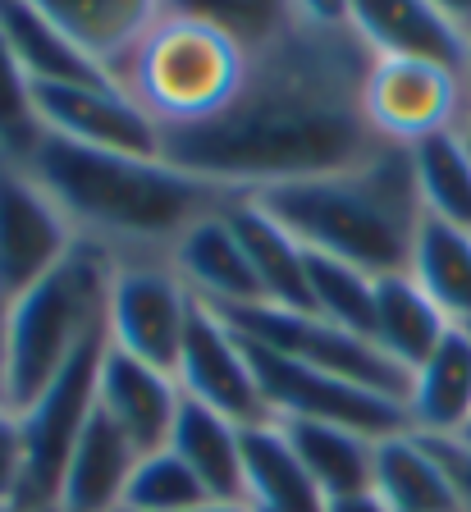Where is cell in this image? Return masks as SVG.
I'll use <instances>...</instances> for the list:
<instances>
[{"label":"cell","mask_w":471,"mask_h":512,"mask_svg":"<svg viewBox=\"0 0 471 512\" xmlns=\"http://www.w3.org/2000/svg\"><path fill=\"white\" fill-rule=\"evenodd\" d=\"M371 60L348 5H293L275 42L247 55L234 101L206 124L165 133L161 156L229 197L353 170L389 147L362 110Z\"/></svg>","instance_id":"cell-1"},{"label":"cell","mask_w":471,"mask_h":512,"mask_svg":"<svg viewBox=\"0 0 471 512\" xmlns=\"http://www.w3.org/2000/svg\"><path fill=\"white\" fill-rule=\"evenodd\" d=\"M23 170L60 206L78 243L106 247L115 261L170 256L193 224L229 206L225 188L183 174L165 156H119L65 138H42Z\"/></svg>","instance_id":"cell-2"},{"label":"cell","mask_w":471,"mask_h":512,"mask_svg":"<svg viewBox=\"0 0 471 512\" xmlns=\"http://www.w3.org/2000/svg\"><path fill=\"white\" fill-rule=\"evenodd\" d=\"M247 197L270 220L284 224L307 252L348 261L375 279L407 270L412 238L426 215L407 147H380L353 170L275 183Z\"/></svg>","instance_id":"cell-3"},{"label":"cell","mask_w":471,"mask_h":512,"mask_svg":"<svg viewBox=\"0 0 471 512\" xmlns=\"http://www.w3.org/2000/svg\"><path fill=\"white\" fill-rule=\"evenodd\" d=\"M247 78V51L206 5H156L115 87L147 110L161 133L197 128L238 96Z\"/></svg>","instance_id":"cell-4"},{"label":"cell","mask_w":471,"mask_h":512,"mask_svg":"<svg viewBox=\"0 0 471 512\" xmlns=\"http://www.w3.org/2000/svg\"><path fill=\"white\" fill-rule=\"evenodd\" d=\"M115 256L78 243L46 279L10 302V407L23 412L69 366L92 334L106 330Z\"/></svg>","instance_id":"cell-5"},{"label":"cell","mask_w":471,"mask_h":512,"mask_svg":"<svg viewBox=\"0 0 471 512\" xmlns=\"http://www.w3.org/2000/svg\"><path fill=\"white\" fill-rule=\"evenodd\" d=\"M101 352H106V330L92 334L69 357L65 371L19 412L23 448H28V485H23V508L28 512H55V494H60L65 467L74 458L87 421L97 416Z\"/></svg>","instance_id":"cell-6"},{"label":"cell","mask_w":471,"mask_h":512,"mask_svg":"<svg viewBox=\"0 0 471 512\" xmlns=\"http://www.w3.org/2000/svg\"><path fill=\"white\" fill-rule=\"evenodd\" d=\"M225 320L247 343H257V348L279 352V357H289V362H298V366L339 375V380H353V384H362V389H375V394L407 403L412 375L389 362L371 339H362V334H353V330H339V325L321 320L316 311L247 307V311H225Z\"/></svg>","instance_id":"cell-7"},{"label":"cell","mask_w":471,"mask_h":512,"mask_svg":"<svg viewBox=\"0 0 471 512\" xmlns=\"http://www.w3.org/2000/svg\"><path fill=\"white\" fill-rule=\"evenodd\" d=\"M238 339H243V334H238ZM247 357H252V371H257L266 412L275 416V421L343 426V430H357V435L375 439V444L412 430L407 403H398V398H385V394L362 389V384H353V380H339V375L298 366V362H289V357H279V352L257 348V343H247Z\"/></svg>","instance_id":"cell-8"},{"label":"cell","mask_w":471,"mask_h":512,"mask_svg":"<svg viewBox=\"0 0 471 512\" xmlns=\"http://www.w3.org/2000/svg\"><path fill=\"white\" fill-rule=\"evenodd\" d=\"M188 311H193V293L174 275L170 256H129V261H115L110 298H106L110 348L129 352L138 362L174 375L183 330H188Z\"/></svg>","instance_id":"cell-9"},{"label":"cell","mask_w":471,"mask_h":512,"mask_svg":"<svg viewBox=\"0 0 471 512\" xmlns=\"http://www.w3.org/2000/svg\"><path fill=\"white\" fill-rule=\"evenodd\" d=\"M471 106V78L426 60H371L362 87V110L375 138L389 147H412L421 138L449 133Z\"/></svg>","instance_id":"cell-10"},{"label":"cell","mask_w":471,"mask_h":512,"mask_svg":"<svg viewBox=\"0 0 471 512\" xmlns=\"http://www.w3.org/2000/svg\"><path fill=\"white\" fill-rule=\"evenodd\" d=\"M174 380H179L183 398L229 416L234 426L270 421L257 371H252V357H247V343L238 339V330L220 311L202 307L197 298H193V311H188V330H183V348H179V362H174Z\"/></svg>","instance_id":"cell-11"},{"label":"cell","mask_w":471,"mask_h":512,"mask_svg":"<svg viewBox=\"0 0 471 512\" xmlns=\"http://www.w3.org/2000/svg\"><path fill=\"white\" fill-rule=\"evenodd\" d=\"M78 234L42 183L23 165H0V298H19L37 279H46L69 252Z\"/></svg>","instance_id":"cell-12"},{"label":"cell","mask_w":471,"mask_h":512,"mask_svg":"<svg viewBox=\"0 0 471 512\" xmlns=\"http://www.w3.org/2000/svg\"><path fill=\"white\" fill-rule=\"evenodd\" d=\"M37 119L46 138H65L78 147L119 151V156H161V124L124 96L115 83L92 87H37Z\"/></svg>","instance_id":"cell-13"},{"label":"cell","mask_w":471,"mask_h":512,"mask_svg":"<svg viewBox=\"0 0 471 512\" xmlns=\"http://www.w3.org/2000/svg\"><path fill=\"white\" fill-rule=\"evenodd\" d=\"M179 403H183V394L170 371H156V366L138 362L129 352L110 348V339H106L101 371H97V407H101V416L115 421L119 435L129 439L142 458L161 453L170 444Z\"/></svg>","instance_id":"cell-14"},{"label":"cell","mask_w":471,"mask_h":512,"mask_svg":"<svg viewBox=\"0 0 471 512\" xmlns=\"http://www.w3.org/2000/svg\"><path fill=\"white\" fill-rule=\"evenodd\" d=\"M170 266L188 284V293L202 307L220 311V316L225 311L261 307V284L252 275V261H247L243 243H238L234 224H229V211H215L202 224H193L174 243Z\"/></svg>","instance_id":"cell-15"},{"label":"cell","mask_w":471,"mask_h":512,"mask_svg":"<svg viewBox=\"0 0 471 512\" xmlns=\"http://www.w3.org/2000/svg\"><path fill=\"white\" fill-rule=\"evenodd\" d=\"M348 19L375 60H426L471 78V51L444 19V5H426V0L385 5L380 0V5H348Z\"/></svg>","instance_id":"cell-16"},{"label":"cell","mask_w":471,"mask_h":512,"mask_svg":"<svg viewBox=\"0 0 471 512\" xmlns=\"http://www.w3.org/2000/svg\"><path fill=\"white\" fill-rule=\"evenodd\" d=\"M229 224L243 243L252 275L261 284V307L279 311H311V279H307V247L270 220L252 197H229Z\"/></svg>","instance_id":"cell-17"},{"label":"cell","mask_w":471,"mask_h":512,"mask_svg":"<svg viewBox=\"0 0 471 512\" xmlns=\"http://www.w3.org/2000/svg\"><path fill=\"white\" fill-rule=\"evenodd\" d=\"M412 435L458 439L471 421V334L453 325L435 352L412 371L407 384Z\"/></svg>","instance_id":"cell-18"},{"label":"cell","mask_w":471,"mask_h":512,"mask_svg":"<svg viewBox=\"0 0 471 512\" xmlns=\"http://www.w3.org/2000/svg\"><path fill=\"white\" fill-rule=\"evenodd\" d=\"M138 458H142L138 448L119 435V426L110 416H101L97 407V416L87 421L74 458L65 467L60 494H55V512H119Z\"/></svg>","instance_id":"cell-19"},{"label":"cell","mask_w":471,"mask_h":512,"mask_svg":"<svg viewBox=\"0 0 471 512\" xmlns=\"http://www.w3.org/2000/svg\"><path fill=\"white\" fill-rule=\"evenodd\" d=\"M243 494L252 512H325V494L275 416L243 426Z\"/></svg>","instance_id":"cell-20"},{"label":"cell","mask_w":471,"mask_h":512,"mask_svg":"<svg viewBox=\"0 0 471 512\" xmlns=\"http://www.w3.org/2000/svg\"><path fill=\"white\" fill-rule=\"evenodd\" d=\"M165 448L193 471L197 485L206 490V499L247 503V494H243V426H234L229 416L211 412V407L193 403V398H183Z\"/></svg>","instance_id":"cell-21"},{"label":"cell","mask_w":471,"mask_h":512,"mask_svg":"<svg viewBox=\"0 0 471 512\" xmlns=\"http://www.w3.org/2000/svg\"><path fill=\"white\" fill-rule=\"evenodd\" d=\"M0 32H5L14 60L23 64V74L33 78V87L110 83L106 69L87 60L65 32H60V23L46 14V5H28V0H10V5H0Z\"/></svg>","instance_id":"cell-22"},{"label":"cell","mask_w":471,"mask_h":512,"mask_svg":"<svg viewBox=\"0 0 471 512\" xmlns=\"http://www.w3.org/2000/svg\"><path fill=\"white\" fill-rule=\"evenodd\" d=\"M453 330V320L421 293V284L407 270L375 279V330L371 343L385 352L394 366H403L407 375L426 362L430 352L444 343V334Z\"/></svg>","instance_id":"cell-23"},{"label":"cell","mask_w":471,"mask_h":512,"mask_svg":"<svg viewBox=\"0 0 471 512\" xmlns=\"http://www.w3.org/2000/svg\"><path fill=\"white\" fill-rule=\"evenodd\" d=\"M371 490L385 499L389 512H462L449 471L421 435H394L375 444Z\"/></svg>","instance_id":"cell-24"},{"label":"cell","mask_w":471,"mask_h":512,"mask_svg":"<svg viewBox=\"0 0 471 512\" xmlns=\"http://www.w3.org/2000/svg\"><path fill=\"white\" fill-rule=\"evenodd\" d=\"M46 14L115 83V69L138 46L142 32H147L156 5L151 0H46Z\"/></svg>","instance_id":"cell-25"},{"label":"cell","mask_w":471,"mask_h":512,"mask_svg":"<svg viewBox=\"0 0 471 512\" xmlns=\"http://www.w3.org/2000/svg\"><path fill=\"white\" fill-rule=\"evenodd\" d=\"M407 275L453 325H471V229L421 215Z\"/></svg>","instance_id":"cell-26"},{"label":"cell","mask_w":471,"mask_h":512,"mask_svg":"<svg viewBox=\"0 0 471 512\" xmlns=\"http://www.w3.org/2000/svg\"><path fill=\"white\" fill-rule=\"evenodd\" d=\"M289 430L293 448H298L307 476L316 480V490L330 499L343 494H366L375 476V439L357 435L343 426H316V421H279Z\"/></svg>","instance_id":"cell-27"},{"label":"cell","mask_w":471,"mask_h":512,"mask_svg":"<svg viewBox=\"0 0 471 512\" xmlns=\"http://www.w3.org/2000/svg\"><path fill=\"white\" fill-rule=\"evenodd\" d=\"M407 160H412L421 211H426L430 220L471 229V151H467V142L458 138V128L412 142Z\"/></svg>","instance_id":"cell-28"},{"label":"cell","mask_w":471,"mask_h":512,"mask_svg":"<svg viewBox=\"0 0 471 512\" xmlns=\"http://www.w3.org/2000/svg\"><path fill=\"white\" fill-rule=\"evenodd\" d=\"M307 279H311V311L339 330H353L371 339L375 330V275L334 261V256L307 252Z\"/></svg>","instance_id":"cell-29"},{"label":"cell","mask_w":471,"mask_h":512,"mask_svg":"<svg viewBox=\"0 0 471 512\" xmlns=\"http://www.w3.org/2000/svg\"><path fill=\"white\" fill-rule=\"evenodd\" d=\"M42 138L46 128L37 119V87L0 32V165H28Z\"/></svg>","instance_id":"cell-30"},{"label":"cell","mask_w":471,"mask_h":512,"mask_svg":"<svg viewBox=\"0 0 471 512\" xmlns=\"http://www.w3.org/2000/svg\"><path fill=\"white\" fill-rule=\"evenodd\" d=\"M202 503H211V499H206V490L197 485V476L174 458L170 448H161V453L138 458L119 512H193V508H202Z\"/></svg>","instance_id":"cell-31"},{"label":"cell","mask_w":471,"mask_h":512,"mask_svg":"<svg viewBox=\"0 0 471 512\" xmlns=\"http://www.w3.org/2000/svg\"><path fill=\"white\" fill-rule=\"evenodd\" d=\"M23 485H28V448H23L19 412L0 407V508L10 503L23 508Z\"/></svg>","instance_id":"cell-32"},{"label":"cell","mask_w":471,"mask_h":512,"mask_svg":"<svg viewBox=\"0 0 471 512\" xmlns=\"http://www.w3.org/2000/svg\"><path fill=\"white\" fill-rule=\"evenodd\" d=\"M421 439H426V435H421ZM430 448H435L439 462H444V471H449L462 512H471V448L458 444V439H430Z\"/></svg>","instance_id":"cell-33"},{"label":"cell","mask_w":471,"mask_h":512,"mask_svg":"<svg viewBox=\"0 0 471 512\" xmlns=\"http://www.w3.org/2000/svg\"><path fill=\"white\" fill-rule=\"evenodd\" d=\"M0 407H10V298H0Z\"/></svg>","instance_id":"cell-34"},{"label":"cell","mask_w":471,"mask_h":512,"mask_svg":"<svg viewBox=\"0 0 471 512\" xmlns=\"http://www.w3.org/2000/svg\"><path fill=\"white\" fill-rule=\"evenodd\" d=\"M325 512H389L385 508V499L375 490H366V494H343V499H330L325 503Z\"/></svg>","instance_id":"cell-35"},{"label":"cell","mask_w":471,"mask_h":512,"mask_svg":"<svg viewBox=\"0 0 471 512\" xmlns=\"http://www.w3.org/2000/svg\"><path fill=\"white\" fill-rule=\"evenodd\" d=\"M193 512H252L247 503H220V499H211V503H202V508H193Z\"/></svg>","instance_id":"cell-36"},{"label":"cell","mask_w":471,"mask_h":512,"mask_svg":"<svg viewBox=\"0 0 471 512\" xmlns=\"http://www.w3.org/2000/svg\"><path fill=\"white\" fill-rule=\"evenodd\" d=\"M458 444H467V448H471V421H467V430L458 435Z\"/></svg>","instance_id":"cell-37"},{"label":"cell","mask_w":471,"mask_h":512,"mask_svg":"<svg viewBox=\"0 0 471 512\" xmlns=\"http://www.w3.org/2000/svg\"><path fill=\"white\" fill-rule=\"evenodd\" d=\"M0 512H28V508H19V503H10V508H0Z\"/></svg>","instance_id":"cell-38"},{"label":"cell","mask_w":471,"mask_h":512,"mask_svg":"<svg viewBox=\"0 0 471 512\" xmlns=\"http://www.w3.org/2000/svg\"><path fill=\"white\" fill-rule=\"evenodd\" d=\"M462 330H467V334H471V325H462Z\"/></svg>","instance_id":"cell-39"}]
</instances>
